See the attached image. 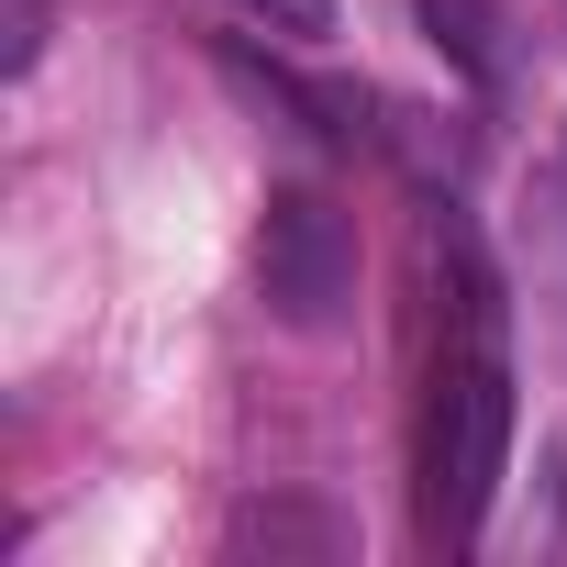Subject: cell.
Listing matches in <instances>:
<instances>
[{
	"instance_id": "cell-2",
	"label": "cell",
	"mask_w": 567,
	"mask_h": 567,
	"mask_svg": "<svg viewBox=\"0 0 567 567\" xmlns=\"http://www.w3.org/2000/svg\"><path fill=\"white\" fill-rule=\"evenodd\" d=\"M256 290L290 334H334L357 301V223L323 189H278L256 223Z\"/></svg>"
},
{
	"instance_id": "cell-6",
	"label": "cell",
	"mask_w": 567,
	"mask_h": 567,
	"mask_svg": "<svg viewBox=\"0 0 567 567\" xmlns=\"http://www.w3.org/2000/svg\"><path fill=\"white\" fill-rule=\"evenodd\" d=\"M234 12H245V23H278V34H301V45L334 34V0H234Z\"/></svg>"
},
{
	"instance_id": "cell-1",
	"label": "cell",
	"mask_w": 567,
	"mask_h": 567,
	"mask_svg": "<svg viewBox=\"0 0 567 567\" xmlns=\"http://www.w3.org/2000/svg\"><path fill=\"white\" fill-rule=\"evenodd\" d=\"M445 267H456V346L434 357V390H423V534L478 545L512 456V368H501V290L456 223H445Z\"/></svg>"
},
{
	"instance_id": "cell-5",
	"label": "cell",
	"mask_w": 567,
	"mask_h": 567,
	"mask_svg": "<svg viewBox=\"0 0 567 567\" xmlns=\"http://www.w3.org/2000/svg\"><path fill=\"white\" fill-rule=\"evenodd\" d=\"M423 23H434V45H456L478 79L501 68V45H489V12H478V0H423Z\"/></svg>"
},
{
	"instance_id": "cell-3",
	"label": "cell",
	"mask_w": 567,
	"mask_h": 567,
	"mask_svg": "<svg viewBox=\"0 0 567 567\" xmlns=\"http://www.w3.org/2000/svg\"><path fill=\"white\" fill-rule=\"evenodd\" d=\"M346 545H357V534H346L334 512H312V501H245V512H234V556H267V567H278V556L334 567Z\"/></svg>"
},
{
	"instance_id": "cell-4",
	"label": "cell",
	"mask_w": 567,
	"mask_h": 567,
	"mask_svg": "<svg viewBox=\"0 0 567 567\" xmlns=\"http://www.w3.org/2000/svg\"><path fill=\"white\" fill-rule=\"evenodd\" d=\"M56 34V0H0V79H34Z\"/></svg>"
}]
</instances>
